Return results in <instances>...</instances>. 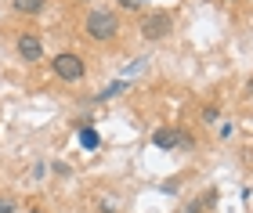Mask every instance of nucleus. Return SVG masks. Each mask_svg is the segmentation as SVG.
I'll use <instances>...</instances> for the list:
<instances>
[{"instance_id": "obj_1", "label": "nucleus", "mask_w": 253, "mask_h": 213, "mask_svg": "<svg viewBox=\"0 0 253 213\" xmlns=\"http://www.w3.org/2000/svg\"><path fill=\"white\" fill-rule=\"evenodd\" d=\"M84 33H87L90 40H112V36L120 33V18L112 15V11H101V7H98V11H90V15H87Z\"/></svg>"}, {"instance_id": "obj_2", "label": "nucleus", "mask_w": 253, "mask_h": 213, "mask_svg": "<svg viewBox=\"0 0 253 213\" xmlns=\"http://www.w3.org/2000/svg\"><path fill=\"white\" fill-rule=\"evenodd\" d=\"M51 69H54V76H58V80H65V83H80V80H84V72H87V65H84V58H80V54L65 51V54H58V58L51 62Z\"/></svg>"}, {"instance_id": "obj_3", "label": "nucleus", "mask_w": 253, "mask_h": 213, "mask_svg": "<svg viewBox=\"0 0 253 213\" xmlns=\"http://www.w3.org/2000/svg\"><path fill=\"white\" fill-rule=\"evenodd\" d=\"M170 26H174V18L167 15V11H152V15H145L141 18V36L145 40H163Z\"/></svg>"}, {"instance_id": "obj_4", "label": "nucleus", "mask_w": 253, "mask_h": 213, "mask_svg": "<svg viewBox=\"0 0 253 213\" xmlns=\"http://www.w3.org/2000/svg\"><path fill=\"white\" fill-rule=\"evenodd\" d=\"M18 58H22V62H40V58H43V43H40V36H33V33H22V36H18Z\"/></svg>"}, {"instance_id": "obj_5", "label": "nucleus", "mask_w": 253, "mask_h": 213, "mask_svg": "<svg viewBox=\"0 0 253 213\" xmlns=\"http://www.w3.org/2000/svg\"><path fill=\"white\" fill-rule=\"evenodd\" d=\"M152 144H156V148H163V152H174V144H177V130L159 127V130L152 134Z\"/></svg>"}, {"instance_id": "obj_6", "label": "nucleus", "mask_w": 253, "mask_h": 213, "mask_svg": "<svg viewBox=\"0 0 253 213\" xmlns=\"http://www.w3.org/2000/svg\"><path fill=\"white\" fill-rule=\"evenodd\" d=\"M126 83H130V80H123V76H120V80H116V83H109L101 94H94V102H112V98H120V94L126 91Z\"/></svg>"}, {"instance_id": "obj_7", "label": "nucleus", "mask_w": 253, "mask_h": 213, "mask_svg": "<svg viewBox=\"0 0 253 213\" xmlns=\"http://www.w3.org/2000/svg\"><path fill=\"white\" fill-rule=\"evenodd\" d=\"M98 144H101V138H98V130H94V127H80V148L94 152Z\"/></svg>"}, {"instance_id": "obj_8", "label": "nucleus", "mask_w": 253, "mask_h": 213, "mask_svg": "<svg viewBox=\"0 0 253 213\" xmlns=\"http://www.w3.org/2000/svg\"><path fill=\"white\" fill-rule=\"evenodd\" d=\"M11 7H15L18 15H40V11H43V0H11Z\"/></svg>"}, {"instance_id": "obj_9", "label": "nucleus", "mask_w": 253, "mask_h": 213, "mask_svg": "<svg viewBox=\"0 0 253 213\" xmlns=\"http://www.w3.org/2000/svg\"><path fill=\"white\" fill-rule=\"evenodd\" d=\"M188 148H195V138H188L185 130H177V144H174V152H188Z\"/></svg>"}, {"instance_id": "obj_10", "label": "nucleus", "mask_w": 253, "mask_h": 213, "mask_svg": "<svg viewBox=\"0 0 253 213\" xmlns=\"http://www.w3.org/2000/svg\"><path fill=\"white\" fill-rule=\"evenodd\" d=\"M141 69H145V58H134V62H130V65L123 69V80H130V76H137Z\"/></svg>"}, {"instance_id": "obj_11", "label": "nucleus", "mask_w": 253, "mask_h": 213, "mask_svg": "<svg viewBox=\"0 0 253 213\" xmlns=\"http://www.w3.org/2000/svg\"><path fill=\"white\" fill-rule=\"evenodd\" d=\"M116 4H120L123 11H141V4H145V0H116Z\"/></svg>"}, {"instance_id": "obj_12", "label": "nucleus", "mask_w": 253, "mask_h": 213, "mask_svg": "<svg viewBox=\"0 0 253 213\" xmlns=\"http://www.w3.org/2000/svg\"><path fill=\"white\" fill-rule=\"evenodd\" d=\"M217 119H221V112H217L213 105H210V108H203V123H217Z\"/></svg>"}, {"instance_id": "obj_13", "label": "nucleus", "mask_w": 253, "mask_h": 213, "mask_svg": "<svg viewBox=\"0 0 253 213\" xmlns=\"http://www.w3.org/2000/svg\"><path fill=\"white\" fill-rule=\"evenodd\" d=\"M0 213H15V203H11V199H0Z\"/></svg>"}, {"instance_id": "obj_14", "label": "nucleus", "mask_w": 253, "mask_h": 213, "mask_svg": "<svg viewBox=\"0 0 253 213\" xmlns=\"http://www.w3.org/2000/svg\"><path fill=\"white\" fill-rule=\"evenodd\" d=\"M213 203H217V192H213V188H210V192H206V195H203V206H213Z\"/></svg>"}, {"instance_id": "obj_15", "label": "nucleus", "mask_w": 253, "mask_h": 213, "mask_svg": "<svg viewBox=\"0 0 253 213\" xmlns=\"http://www.w3.org/2000/svg\"><path fill=\"white\" fill-rule=\"evenodd\" d=\"M177 188H181V181H167V184H163V192H167V195H174Z\"/></svg>"}, {"instance_id": "obj_16", "label": "nucleus", "mask_w": 253, "mask_h": 213, "mask_svg": "<svg viewBox=\"0 0 253 213\" xmlns=\"http://www.w3.org/2000/svg\"><path fill=\"white\" fill-rule=\"evenodd\" d=\"M185 213H203V203H188V206H185Z\"/></svg>"}, {"instance_id": "obj_17", "label": "nucleus", "mask_w": 253, "mask_h": 213, "mask_svg": "<svg viewBox=\"0 0 253 213\" xmlns=\"http://www.w3.org/2000/svg\"><path fill=\"white\" fill-rule=\"evenodd\" d=\"M246 91H250V94H253V80H250V83H246Z\"/></svg>"}, {"instance_id": "obj_18", "label": "nucleus", "mask_w": 253, "mask_h": 213, "mask_svg": "<svg viewBox=\"0 0 253 213\" xmlns=\"http://www.w3.org/2000/svg\"><path fill=\"white\" fill-rule=\"evenodd\" d=\"M33 213H40V210H33Z\"/></svg>"}]
</instances>
